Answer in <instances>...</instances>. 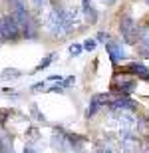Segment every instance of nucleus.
I'll use <instances>...</instances> for the list:
<instances>
[{"mask_svg":"<svg viewBox=\"0 0 149 153\" xmlns=\"http://www.w3.org/2000/svg\"><path fill=\"white\" fill-rule=\"evenodd\" d=\"M26 135H28L32 141H36V139H40V131L36 129V127H30V129L26 131Z\"/></svg>","mask_w":149,"mask_h":153,"instance_id":"obj_18","label":"nucleus"},{"mask_svg":"<svg viewBox=\"0 0 149 153\" xmlns=\"http://www.w3.org/2000/svg\"><path fill=\"white\" fill-rule=\"evenodd\" d=\"M109 94H96V96H92V100H90V103H87L86 108V117L92 119L98 115V111H102V108H105L109 102Z\"/></svg>","mask_w":149,"mask_h":153,"instance_id":"obj_5","label":"nucleus"},{"mask_svg":"<svg viewBox=\"0 0 149 153\" xmlns=\"http://www.w3.org/2000/svg\"><path fill=\"white\" fill-rule=\"evenodd\" d=\"M56 60H58V52H50L48 56H44V58H42V62L38 64V66H36V68L32 70L30 74H38V72H44V70H48V68L52 66V64L56 62Z\"/></svg>","mask_w":149,"mask_h":153,"instance_id":"obj_10","label":"nucleus"},{"mask_svg":"<svg viewBox=\"0 0 149 153\" xmlns=\"http://www.w3.org/2000/svg\"><path fill=\"white\" fill-rule=\"evenodd\" d=\"M111 40V36L107 34V32H98V38H96V42H109Z\"/></svg>","mask_w":149,"mask_h":153,"instance_id":"obj_19","label":"nucleus"},{"mask_svg":"<svg viewBox=\"0 0 149 153\" xmlns=\"http://www.w3.org/2000/svg\"><path fill=\"white\" fill-rule=\"evenodd\" d=\"M137 153H149V145H147V143H145V147H143V149H139Z\"/></svg>","mask_w":149,"mask_h":153,"instance_id":"obj_22","label":"nucleus"},{"mask_svg":"<svg viewBox=\"0 0 149 153\" xmlns=\"http://www.w3.org/2000/svg\"><path fill=\"white\" fill-rule=\"evenodd\" d=\"M107 105L111 111H137V103L125 94H115L113 97H109Z\"/></svg>","mask_w":149,"mask_h":153,"instance_id":"obj_3","label":"nucleus"},{"mask_svg":"<svg viewBox=\"0 0 149 153\" xmlns=\"http://www.w3.org/2000/svg\"><path fill=\"white\" fill-rule=\"evenodd\" d=\"M96 44H98L96 40H90V38H87L86 42L82 44V48H84V50H86V52H93V50H96Z\"/></svg>","mask_w":149,"mask_h":153,"instance_id":"obj_17","label":"nucleus"},{"mask_svg":"<svg viewBox=\"0 0 149 153\" xmlns=\"http://www.w3.org/2000/svg\"><path fill=\"white\" fill-rule=\"evenodd\" d=\"M125 76H127L125 72H121V79L115 76L111 84H113V90L117 91V94H125V96H129V94H133V91H135L137 82H135L133 78H125Z\"/></svg>","mask_w":149,"mask_h":153,"instance_id":"obj_6","label":"nucleus"},{"mask_svg":"<svg viewBox=\"0 0 149 153\" xmlns=\"http://www.w3.org/2000/svg\"><path fill=\"white\" fill-rule=\"evenodd\" d=\"M82 14H84V18H86L87 24L98 22V12H96V8H93L92 0H82Z\"/></svg>","mask_w":149,"mask_h":153,"instance_id":"obj_9","label":"nucleus"},{"mask_svg":"<svg viewBox=\"0 0 149 153\" xmlns=\"http://www.w3.org/2000/svg\"><path fill=\"white\" fill-rule=\"evenodd\" d=\"M139 42H141L143 48H149V24L139 28Z\"/></svg>","mask_w":149,"mask_h":153,"instance_id":"obj_11","label":"nucleus"},{"mask_svg":"<svg viewBox=\"0 0 149 153\" xmlns=\"http://www.w3.org/2000/svg\"><path fill=\"white\" fill-rule=\"evenodd\" d=\"M105 52H107V56H109V60H111L113 66H117L119 62H123V60L127 58L125 46L121 44V42H117V40H109V42H105Z\"/></svg>","mask_w":149,"mask_h":153,"instance_id":"obj_4","label":"nucleus"},{"mask_svg":"<svg viewBox=\"0 0 149 153\" xmlns=\"http://www.w3.org/2000/svg\"><path fill=\"white\" fill-rule=\"evenodd\" d=\"M121 72H125L127 76H135L137 79L149 82V68L143 62H129L125 68H121Z\"/></svg>","mask_w":149,"mask_h":153,"instance_id":"obj_7","label":"nucleus"},{"mask_svg":"<svg viewBox=\"0 0 149 153\" xmlns=\"http://www.w3.org/2000/svg\"><path fill=\"white\" fill-rule=\"evenodd\" d=\"M68 52H70V56H72V58H78L82 52H84V48H82V44H70Z\"/></svg>","mask_w":149,"mask_h":153,"instance_id":"obj_15","label":"nucleus"},{"mask_svg":"<svg viewBox=\"0 0 149 153\" xmlns=\"http://www.w3.org/2000/svg\"><path fill=\"white\" fill-rule=\"evenodd\" d=\"M30 4H34L36 8H42V6H46L48 4V0H28Z\"/></svg>","mask_w":149,"mask_h":153,"instance_id":"obj_20","label":"nucleus"},{"mask_svg":"<svg viewBox=\"0 0 149 153\" xmlns=\"http://www.w3.org/2000/svg\"><path fill=\"white\" fill-rule=\"evenodd\" d=\"M103 2H105V4H107V6H111V4H115V0H103Z\"/></svg>","mask_w":149,"mask_h":153,"instance_id":"obj_23","label":"nucleus"},{"mask_svg":"<svg viewBox=\"0 0 149 153\" xmlns=\"http://www.w3.org/2000/svg\"><path fill=\"white\" fill-rule=\"evenodd\" d=\"M22 38V30L18 26V22L14 20L10 12L8 14H2L0 16V44H6V42H18Z\"/></svg>","mask_w":149,"mask_h":153,"instance_id":"obj_1","label":"nucleus"},{"mask_svg":"<svg viewBox=\"0 0 149 153\" xmlns=\"http://www.w3.org/2000/svg\"><path fill=\"white\" fill-rule=\"evenodd\" d=\"M30 111H32V115H34L38 121H42V123H46V117H44V114H42L40 109H38V103H30Z\"/></svg>","mask_w":149,"mask_h":153,"instance_id":"obj_13","label":"nucleus"},{"mask_svg":"<svg viewBox=\"0 0 149 153\" xmlns=\"http://www.w3.org/2000/svg\"><path fill=\"white\" fill-rule=\"evenodd\" d=\"M0 153H14V139L4 127L0 129Z\"/></svg>","mask_w":149,"mask_h":153,"instance_id":"obj_8","label":"nucleus"},{"mask_svg":"<svg viewBox=\"0 0 149 153\" xmlns=\"http://www.w3.org/2000/svg\"><path fill=\"white\" fill-rule=\"evenodd\" d=\"M46 84H48V82H44V79H42V82H36L34 85H30V91H32V94H38V91H46Z\"/></svg>","mask_w":149,"mask_h":153,"instance_id":"obj_16","label":"nucleus"},{"mask_svg":"<svg viewBox=\"0 0 149 153\" xmlns=\"http://www.w3.org/2000/svg\"><path fill=\"white\" fill-rule=\"evenodd\" d=\"M22 153H38V151H36V149H32V145H28V147H24Z\"/></svg>","mask_w":149,"mask_h":153,"instance_id":"obj_21","label":"nucleus"},{"mask_svg":"<svg viewBox=\"0 0 149 153\" xmlns=\"http://www.w3.org/2000/svg\"><path fill=\"white\" fill-rule=\"evenodd\" d=\"M119 34L125 44H137L139 42V26L131 16H121L119 20Z\"/></svg>","mask_w":149,"mask_h":153,"instance_id":"obj_2","label":"nucleus"},{"mask_svg":"<svg viewBox=\"0 0 149 153\" xmlns=\"http://www.w3.org/2000/svg\"><path fill=\"white\" fill-rule=\"evenodd\" d=\"M58 84L62 85L64 90H68V88H72V85L76 84V76H68V78H62L60 82H58Z\"/></svg>","mask_w":149,"mask_h":153,"instance_id":"obj_14","label":"nucleus"},{"mask_svg":"<svg viewBox=\"0 0 149 153\" xmlns=\"http://www.w3.org/2000/svg\"><path fill=\"white\" fill-rule=\"evenodd\" d=\"M22 76V72L20 70H16V68H6L2 74H0V78H10V79H14V78H20Z\"/></svg>","mask_w":149,"mask_h":153,"instance_id":"obj_12","label":"nucleus"}]
</instances>
